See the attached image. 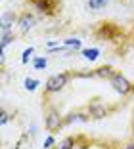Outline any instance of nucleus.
<instances>
[{"instance_id":"nucleus-1","label":"nucleus","mask_w":134,"mask_h":149,"mask_svg":"<svg viewBox=\"0 0 134 149\" xmlns=\"http://www.w3.org/2000/svg\"><path fill=\"white\" fill-rule=\"evenodd\" d=\"M71 79H73V73H69V71H61V73H56L52 77H48V80L44 82V97L61 92L71 82Z\"/></svg>"},{"instance_id":"nucleus-2","label":"nucleus","mask_w":134,"mask_h":149,"mask_svg":"<svg viewBox=\"0 0 134 149\" xmlns=\"http://www.w3.org/2000/svg\"><path fill=\"white\" fill-rule=\"evenodd\" d=\"M44 126L52 134L65 126V115H61V111L56 105H52V103H48L44 107Z\"/></svg>"},{"instance_id":"nucleus-3","label":"nucleus","mask_w":134,"mask_h":149,"mask_svg":"<svg viewBox=\"0 0 134 149\" xmlns=\"http://www.w3.org/2000/svg\"><path fill=\"white\" fill-rule=\"evenodd\" d=\"M109 86L121 97H126V96H132L134 94V82H130L121 71H115V74L109 79Z\"/></svg>"},{"instance_id":"nucleus-4","label":"nucleus","mask_w":134,"mask_h":149,"mask_svg":"<svg viewBox=\"0 0 134 149\" xmlns=\"http://www.w3.org/2000/svg\"><path fill=\"white\" fill-rule=\"evenodd\" d=\"M27 4L31 8L39 12L40 15H46V17H54L60 12L61 0H27Z\"/></svg>"},{"instance_id":"nucleus-5","label":"nucleus","mask_w":134,"mask_h":149,"mask_svg":"<svg viewBox=\"0 0 134 149\" xmlns=\"http://www.w3.org/2000/svg\"><path fill=\"white\" fill-rule=\"evenodd\" d=\"M86 111H88V115H90V118L100 120V118L109 117V115L115 111V107H109L107 103H104V101H100V100H92V101H88Z\"/></svg>"},{"instance_id":"nucleus-6","label":"nucleus","mask_w":134,"mask_h":149,"mask_svg":"<svg viewBox=\"0 0 134 149\" xmlns=\"http://www.w3.org/2000/svg\"><path fill=\"white\" fill-rule=\"evenodd\" d=\"M18 25H19V29H21V33H29L31 29L36 25L35 13H31V12H21V13H19V19H18Z\"/></svg>"},{"instance_id":"nucleus-7","label":"nucleus","mask_w":134,"mask_h":149,"mask_svg":"<svg viewBox=\"0 0 134 149\" xmlns=\"http://www.w3.org/2000/svg\"><path fill=\"white\" fill-rule=\"evenodd\" d=\"M18 19L19 15L13 12H4L2 17H0V33H6V31H12L13 25H18Z\"/></svg>"},{"instance_id":"nucleus-8","label":"nucleus","mask_w":134,"mask_h":149,"mask_svg":"<svg viewBox=\"0 0 134 149\" xmlns=\"http://www.w3.org/2000/svg\"><path fill=\"white\" fill-rule=\"evenodd\" d=\"M88 120H90V115H88V111H82V109L71 111V113L65 115V126H69L73 123H88Z\"/></svg>"},{"instance_id":"nucleus-9","label":"nucleus","mask_w":134,"mask_h":149,"mask_svg":"<svg viewBox=\"0 0 134 149\" xmlns=\"http://www.w3.org/2000/svg\"><path fill=\"white\" fill-rule=\"evenodd\" d=\"M81 140H82L81 136H65L63 140L58 141L54 149H79V147H81V145H79Z\"/></svg>"},{"instance_id":"nucleus-10","label":"nucleus","mask_w":134,"mask_h":149,"mask_svg":"<svg viewBox=\"0 0 134 149\" xmlns=\"http://www.w3.org/2000/svg\"><path fill=\"white\" fill-rule=\"evenodd\" d=\"M113 74H115V69H113L111 65H102V67H98V69H94V77L96 79L109 80Z\"/></svg>"},{"instance_id":"nucleus-11","label":"nucleus","mask_w":134,"mask_h":149,"mask_svg":"<svg viewBox=\"0 0 134 149\" xmlns=\"http://www.w3.org/2000/svg\"><path fill=\"white\" fill-rule=\"evenodd\" d=\"M13 40H15V33H13V31L0 33V52H6V48H8Z\"/></svg>"},{"instance_id":"nucleus-12","label":"nucleus","mask_w":134,"mask_h":149,"mask_svg":"<svg viewBox=\"0 0 134 149\" xmlns=\"http://www.w3.org/2000/svg\"><path fill=\"white\" fill-rule=\"evenodd\" d=\"M81 56L86 59V61H96L100 56V50L98 48H82L81 50Z\"/></svg>"},{"instance_id":"nucleus-13","label":"nucleus","mask_w":134,"mask_h":149,"mask_svg":"<svg viewBox=\"0 0 134 149\" xmlns=\"http://www.w3.org/2000/svg\"><path fill=\"white\" fill-rule=\"evenodd\" d=\"M107 4H109V0H88L86 8L92 10V12H100V10H104Z\"/></svg>"},{"instance_id":"nucleus-14","label":"nucleus","mask_w":134,"mask_h":149,"mask_svg":"<svg viewBox=\"0 0 134 149\" xmlns=\"http://www.w3.org/2000/svg\"><path fill=\"white\" fill-rule=\"evenodd\" d=\"M63 46H67V48H69V50H73V52H77V50H79V52H81V40H79V38H65L63 40Z\"/></svg>"},{"instance_id":"nucleus-15","label":"nucleus","mask_w":134,"mask_h":149,"mask_svg":"<svg viewBox=\"0 0 134 149\" xmlns=\"http://www.w3.org/2000/svg\"><path fill=\"white\" fill-rule=\"evenodd\" d=\"M46 65H48V57H46V56L33 57V67H35L36 71H40V69H46Z\"/></svg>"},{"instance_id":"nucleus-16","label":"nucleus","mask_w":134,"mask_h":149,"mask_svg":"<svg viewBox=\"0 0 134 149\" xmlns=\"http://www.w3.org/2000/svg\"><path fill=\"white\" fill-rule=\"evenodd\" d=\"M39 84H40V82H39L36 79H29V77H27V79L23 80V86H25V90H27V92H35Z\"/></svg>"},{"instance_id":"nucleus-17","label":"nucleus","mask_w":134,"mask_h":149,"mask_svg":"<svg viewBox=\"0 0 134 149\" xmlns=\"http://www.w3.org/2000/svg\"><path fill=\"white\" fill-rule=\"evenodd\" d=\"M33 52H35V48H33V46H29L27 50H23V56H21V63H23V65H27V63H29Z\"/></svg>"},{"instance_id":"nucleus-18","label":"nucleus","mask_w":134,"mask_h":149,"mask_svg":"<svg viewBox=\"0 0 134 149\" xmlns=\"http://www.w3.org/2000/svg\"><path fill=\"white\" fill-rule=\"evenodd\" d=\"M42 147H44V149H54V147H56V138L50 134V136L44 140V145H42Z\"/></svg>"},{"instance_id":"nucleus-19","label":"nucleus","mask_w":134,"mask_h":149,"mask_svg":"<svg viewBox=\"0 0 134 149\" xmlns=\"http://www.w3.org/2000/svg\"><path fill=\"white\" fill-rule=\"evenodd\" d=\"M10 123V113L6 109L0 111V126H6V124Z\"/></svg>"},{"instance_id":"nucleus-20","label":"nucleus","mask_w":134,"mask_h":149,"mask_svg":"<svg viewBox=\"0 0 134 149\" xmlns=\"http://www.w3.org/2000/svg\"><path fill=\"white\" fill-rule=\"evenodd\" d=\"M123 149H134V140H130V141H126L125 145H123Z\"/></svg>"},{"instance_id":"nucleus-21","label":"nucleus","mask_w":134,"mask_h":149,"mask_svg":"<svg viewBox=\"0 0 134 149\" xmlns=\"http://www.w3.org/2000/svg\"><path fill=\"white\" fill-rule=\"evenodd\" d=\"M105 149H121V147H115V145H109V147H105Z\"/></svg>"}]
</instances>
